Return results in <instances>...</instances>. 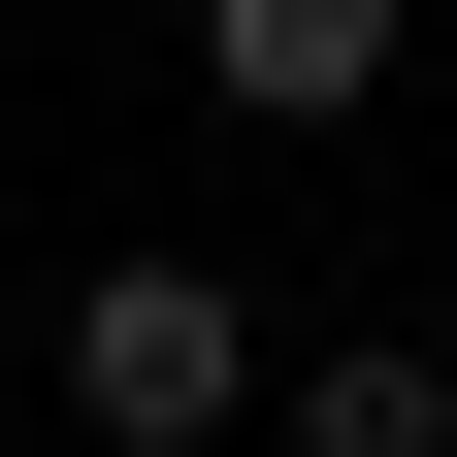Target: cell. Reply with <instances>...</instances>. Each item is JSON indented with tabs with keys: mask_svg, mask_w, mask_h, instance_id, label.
I'll return each instance as SVG.
<instances>
[{
	"mask_svg": "<svg viewBox=\"0 0 457 457\" xmlns=\"http://www.w3.org/2000/svg\"><path fill=\"white\" fill-rule=\"evenodd\" d=\"M262 457H457V360L425 327H327V360L262 392Z\"/></svg>",
	"mask_w": 457,
	"mask_h": 457,
	"instance_id": "cell-3",
	"label": "cell"
},
{
	"mask_svg": "<svg viewBox=\"0 0 457 457\" xmlns=\"http://www.w3.org/2000/svg\"><path fill=\"white\" fill-rule=\"evenodd\" d=\"M196 98L228 131H360L392 98V0H196Z\"/></svg>",
	"mask_w": 457,
	"mask_h": 457,
	"instance_id": "cell-2",
	"label": "cell"
},
{
	"mask_svg": "<svg viewBox=\"0 0 457 457\" xmlns=\"http://www.w3.org/2000/svg\"><path fill=\"white\" fill-rule=\"evenodd\" d=\"M33 360H66V425H98V457H228L262 392H295L228 262H66V327H33Z\"/></svg>",
	"mask_w": 457,
	"mask_h": 457,
	"instance_id": "cell-1",
	"label": "cell"
}]
</instances>
